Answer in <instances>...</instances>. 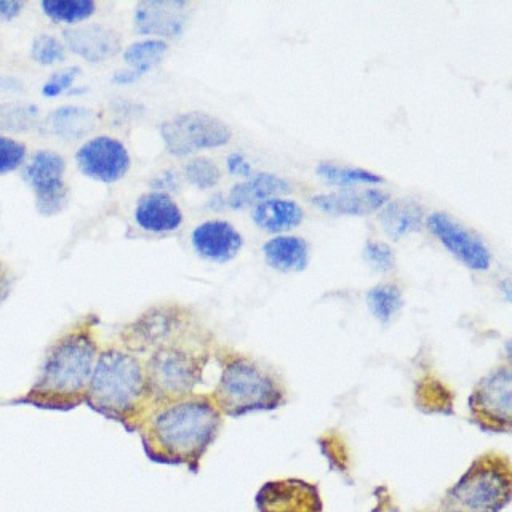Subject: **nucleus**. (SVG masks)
<instances>
[{
  "label": "nucleus",
  "instance_id": "obj_1",
  "mask_svg": "<svg viewBox=\"0 0 512 512\" xmlns=\"http://www.w3.org/2000/svg\"><path fill=\"white\" fill-rule=\"evenodd\" d=\"M223 421L210 394L202 392L157 405L138 431L144 455L152 463L199 472Z\"/></svg>",
  "mask_w": 512,
  "mask_h": 512
},
{
  "label": "nucleus",
  "instance_id": "obj_2",
  "mask_svg": "<svg viewBox=\"0 0 512 512\" xmlns=\"http://www.w3.org/2000/svg\"><path fill=\"white\" fill-rule=\"evenodd\" d=\"M96 324L95 317H84L58 336L45 351L31 388L21 396L0 400V405H23L63 413L85 405L88 384L101 349Z\"/></svg>",
  "mask_w": 512,
  "mask_h": 512
},
{
  "label": "nucleus",
  "instance_id": "obj_3",
  "mask_svg": "<svg viewBox=\"0 0 512 512\" xmlns=\"http://www.w3.org/2000/svg\"><path fill=\"white\" fill-rule=\"evenodd\" d=\"M85 405L127 432L140 431L151 413V392L143 359L120 344L100 349L88 384Z\"/></svg>",
  "mask_w": 512,
  "mask_h": 512
},
{
  "label": "nucleus",
  "instance_id": "obj_4",
  "mask_svg": "<svg viewBox=\"0 0 512 512\" xmlns=\"http://www.w3.org/2000/svg\"><path fill=\"white\" fill-rule=\"evenodd\" d=\"M208 360L207 340L194 324L149 352L143 364L154 407L194 394Z\"/></svg>",
  "mask_w": 512,
  "mask_h": 512
},
{
  "label": "nucleus",
  "instance_id": "obj_5",
  "mask_svg": "<svg viewBox=\"0 0 512 512\" xmlns=\"http://www.w3.org/2000/svg\"><path fill=\"white\" fill-rule=\"evenodd\" d=\"M210 397L221 415L231 418L276 410L288 399L287 389L276 373L244 356L224 360L220 380Z\"/></svg>",
  "mask_w": 512,
  "mask_h": 512
},
{
  "label": "nucleus",
  "instance_id": "obj_6",
  "mask_svg": "<svg viewBox=\"0 0 512 512\" xmlns=\"http://www.w3.org/2000/svg\"><path fill=\"white\" fill-rule=\"evenodd\" d=\"M512 496V464L508 456H479L440 503L442 512H500Z\"/></svg>",
  "mask_w": 512,
  "mask_h": 512
},
{
  "label": "nucleus",
  "instance_id": "obj_7",
  "mask_svg": "<svg viewBox=\"0 0 512 512\" xmlns=\"http://www.w3.org/2000/svg\"><path fill=\"white\" fill-rule=\"evenodd\" d=\"M165 149L172 156L186 157L205 149H216L231 141L232 132L218 117L205 112H184L160 125Z\"/></svg>",
  "mask_w": 512,
  "mask_h": 512
},
{
  "label": "nucleus",
  "instance_id": "obj_8",
  "mask_svg": "<svg viewBox=\"0 0 512 512\" xmlns=\"http://www.w3.org/2000/svg\"><path fill=\"white\" fill-rule=\"evenodd\" d=\"M472 421L484 431L509 432L512 428V372L508 365L484 376L469 397Z\"/></svg>",
  "mask_w": 512,
  "mask_h": 512
},
{
  "label": "nucleus",
  "instance_id": "obj_9",
  "mask_svg": "<svg viewBox=\"0 0 512 512\" xmlns=\"http://www.w3.org/2000/svg\"><path fill=\"white\" fill-rule=\"evenodd\" d=\"M191 319L176 306H156L120 330L119 344L136 356H148L160 344L172 340L191 325Z\"/></svg>",
  "mask_w": 512,
  "mask_h": 512
},
{
  "label": "nucleus",
  "instance_id": "obj_10",
  "mask_svg": "<svg viewBox=\"0 0 512 512\" xmlns=\"http://www.w3.org/2000/svg\"><path fill=\"white\" fill-rule=\"evenodd\" d=\"M66 160L55 151H37L24 167V180L36 196L37 212L42 216H55L68 205L69 188L64 181Z\"/></svg>",
  "mask_w": 512,
  "mask_h": 512
},
{
  "label": "nucleus",
  "instance_id": "obj_11",
  "mask_svg": "<svg viewBox=\"0 0 512 512\" xmlns=\"http://www.w3.org/2000/svg\"><path fill=\"white\" fill-rule=\"evenodd\" d=\"M80 172L100 183H116L130 170V154L125 144L112 136H96L76 152Z\"/></svg>",
  "mask_w": 512,
  "mask_h": 512
},
{
  "label": "nucleus",
  "instance_id": "obj_12",
  "mask_svg": "<svg viewBox=\"0 0 512 512\" xmlns=\"http://www.w3.org/2000/svg\"><path fill=\"white\" fill-rule=\"evenodd\" d=\"M428 228L448 252L453 253L472 271L484 272L492 266V253L487 245L469 229L456 223L452 216L434 213L428 218Z\"/></svg>",
  "mask_w": 512,
  "mask_h": 512
},
{
  "label": "nucleus",
  "instance_id": "obj_13",
  "mask_svg": "<svg viewBox=\"0 0 512 512\" xmlns=\"http://www.w3.org/2000/svg\"><path fill=\"white\" fill-rule=\"evenodd\" d=\"M260 512H322L324 504L317 485L301 479L272 480L255 498Z\"/></svg>",
  "mask_w": 512,
  "mask_h": 512
},
{
  "label": "nucleus",
  "instance_id": "obj_14",
  "mask_svg": "<svg viewBox=\"0 0 512 512\" xmlns=\"http://www.w3.org/2000/svg\"><path fill=\"white\" fill-rule=\"evenodd\" d=\"M188 2L148 0L136 5L133 29L141 36L176 39L183 34L188 21Z\"/></svg>",
  "mask_w": 512,
  "mask_h": 512
},
{
  "label": "nucleus",
  "instance_id": "obj_15",
  "mask_svg": "<svg viewBox=\"0 0 512 512\" xmlns=\"http://www.w3.org/2000/svg\"><path fill=\"white\" fill-rule=\"evenodd\" d=\"M64 47L88 63H103L119 55L122 37L103 24H85L63 32Z\"/></svg>",
  "mask_w": 512,
  "mask_h": 512
},
{
  "label": "nucleus",
  "instance_id": "obj_16",
  "mask_svg": "<svg viewBox=\"0 0 512 512\" xmlns=\"http://www.w3.org/2000/svg\"><path fill=\"white\" fill-rule=\"evenodd\" d=\"M191 242L197 255L213 263L232 260L244 245L239 231L228 221L221 220L199 224L192 231Z\"/></svg>",
  "mask_w": 512,
  "mask_h": 512
},
{
  "label": "nucleus",
  "instance_id": "obj_17",
  "mask_svg": "<svg viewBox=\"0 0 512 512\" xmlns=\"http://www.w3.org/2000/svg\"><path fill=\"white\" fill-rule=\"evenodd\" d=\"M312 205L330 215L367 216L378 212L389 202V194L378 189L340 191L312 197Z\"/></svg>",
  "mask_w": 512,
  "mask_h": 512
},
{
  "label": "nucleus",
  "instance_id": "obj_18",
  "mask_svg": "<svg viewBox=\"0 0 512 512\" xmlns=\"http://www.w3.org/2000/svg\"><path fill=\"white\" fill-rule=\"evenodd\" d=\"M135 221L146 232L164 234L180 228L183 212L168 194L149 192L136 204Z\"/></svg>",
  "mask_w": 512,
  "mask_h": 512
},
{
  "label": "nucleus",
  "instance_id": "obj_19",
  "mask_svg": "<svg viewBox=\"0 0 512 512\" xmlns=\"http://www.w3.org/2000/svg\"><path fill=\"white\" fill-rule=\"evenodd\" d=\"M96 114L84 106H61L40 122V127L48 135L61 140H80L96 128Z\"/></svg>",
  "mask_w": 512,
  "mask_h": 512
},
{
  "label": "nucleus",
  "instance_id": "obj_20",
  "mask_svg": "<svg viewBox=\"0 0 512 512\" xmlns=\"http://www.w3.org/2000/svg\"><path fill=\"white\" fill-rule=\"evenodd\" d=\"M292 186L284 178L272 173H258L250 180L236 184L229 192L228 204L234 210L258 205L269 199H276L280 194H288Z\"/></svg>",
  "mask_w": 512,
  "mask_h": 512
},
{
  "label": "nucleus",
  "instance_id": "obj_21",
  "mask_svg": "<svg viewBox=\"0 0 512 512\" xmlns=\"http://www.w3.org/2000/svg\"><path fill=\"white\" fill-rule=\"evenodd\" d=\"M266 263L282 272H301L308 268L309 245L296 236H279L268 240L263 247Z\"/></svg>",
  "mask_w": 512,
  "mask_h": 512
},
{
  "label": "nucleus",
  "instance_id": "obj_22",
  "mask_svg": "<svg viewBox=\"0 0 512 512\" xmlns=\"http://www.w3.org/2000/svg\"><path fill=\"white\" fill-rule=\"evenodd\" d=\"M424 212L418 202L410 199H399L388 202L381 208L380 223L391 239L418 232L423 226Z\"/></svg>",
  "mask_w": 512,
  "mask_h": 512
},
{
  "label": "nucleus",
  "instance_id": "obj_23",
  "mask_svg": "<svg viewBox=\"0 0 512 512\" xmlns=\"http://www.w3.org/2000/svg\"><path fill=\"white\" fill-rule=\"evenodd\" d=\"M303 208L285 199H269L256 205L253 210V221L258 228L264 231L277 232L298 228L303 221Z\"/></svg>",
  "mask_w": 512,
  "mask_h": 512
},
{
  "label": "nucleus",
  "instance_id": "obj_24",
  "mask_svg": "<svg viewBox=\"0 0 512 512\" xmlns=\"http://www.w3.org/2000/svg\"><path fill=\"white\" fill-rule=\"evenodd\" d=\"M168 44L165 40L146 39L133 42L125 48L124 60L130 66L128 69L138 72L140 76H144L146 72L156 68L160 61L164 60L167 55Z\"/></svg>",
  "mask_w": 512,
  "mask_h": 512
},
{
  "label": "nucleus",
  "instance_id": "obj_25",
  "mask_svg": "<svg viewBox=\"0 0 512 512\" xmlns=\"http://www.w3.org/2000/svg\"><path fill=\"white\" fill-rule=\"evenodd\" d=\"M40 8L50 20L66 24L82 23L96 12L93 0H42Z\"/></svg>",
  "mask_w": 512,
  "mask_h": 512
},
{
  "label": "nucleus",
  "instance_id": "obj_26",
  "mask_svg": "<svg viewBox=\"0 0 512 512\" xmlns=\"http://www.w3.org/2000/svg\"><path fill=\"white\" fill-rule=\"evenodd\" d=\"M40 112L34 104H0V133H24L39 127Z\"/></svg>",
  "mask_w": 512,
  "mask_h": 512
},
{
  "label": "nucleus",
  "instance_id": "obj_27",
  "mask_svg": "<svg viewBox=\"0 0 512 512\" xmlns=\"http://www.w3.org/2000/svg\"><path fill=\"white\" fill-rule=\"evenodd\" d=\"M317 175L322 176L328 184L335 186H357V184H380L383 178L376 173L368 172L365 168L346 167L333 162H320L317 165Z\"/></svg>",
  "mask_w": 512,
  "mask_h": 512
},
{
  "label": "nucleus",
  "instance_id": "obj_28",
  "mask_svg": "<svg viewBox=\"0 0 512 512\" xmlns=\"http://www.w3.org/2000/svg\"><path fill=\"white\" fill-rule=\"evenodd\" d=\"M367 303L373 316L386 324L402 308V293L396 285H378L368 292Z\"/></svg>",
  "mask_w": 512,
  "mask_h": 512
},
{
  "label": "nucleus",
  "instance_id": "obj_29",
  "mask_svg": "<svg viewBox=\"0 0 512 512\" xmlns=\"http://www.w3.org/2000/svg\"><path fill=\"white\" fill-rule=\"evenodd\" d=\"M186 180L197 189H212L220 181V168L207 157H196L184 168Z\"/></svg>",
  "mask_w": 512,
  "mask_h": 512
},
{
  "label": "nucleus",
  "instance_id": "obj_30",
  "mask_svg": "<svg viewBox=\"0 0 512 512\" xmlns=\"http://www.w3.org/2000/svg\"><path fill=\"white\" fill-rule=\"evenodd\" d=\"M31 58L40 66H53L63 63L66 58V47L61 40L50 34H40L32 40Z\"/></svg>",
  "mask_w": 512,
  "mask_h": 512
},
{
  "label": "nucleus",
  "instance_id": "obj_31",
  "mask_svg": "<svg viewBox=\"0 0 512 512\" xmlns=\"http://www.w3.org/2000/svg\"><path fill=\"white\" fill-rule=\"evenodd\" d=\"M26 157H28V149L21 141L0 135V175L18 170L24 164Z\"/></svg>",
  "mask_w": 512,
  "mask_h": 512
},
{
  "label": "nucleus",
  "instance_id": "obj_32",
  "mask_svg": "<svg viewBox=\"0 0 512 512\" xmlns=\"http://www.w3.org/2000/svg\"><path fill=\"white\" fill-rule=\"evenodd\" d=\"M79 74V66H69V68L56 71L42 87V95L47 96V98H56V96L63 95V93L71 92L72 85L76 82Z\"/></svg>",
  "mask_w": 512,
  "mask_h": 512
},
{
  "label": "nucleus",
  "instance_id": "obj_33",
  "mask_svg": "<svg viewBox=\"0 0 512 512\" xmlns=\"http://www.w3.org/2000/svg\"><path fill=\"white\" fill-rule=\"evenodd\" d=\"M364 258L373 269L380 272L394 268V252L383 242H367L364 247Z\"/></svg>",
  "mask_w": 512,
  "mask_h": 512
},
{
  "label": "nucleus",
  "instance_id": "obj_34",
  "mask_svg": "<svg viewBox=\"0 0 512 512\" xmlns=\"http://www.w3.org/2000/svg\"><path fill=\"white\" fill-rule=\"evenodd\" d=\"M24 7L26 4L20 0H0V23L15 20L16 16L21 15Z\"/></svg>",
  "mask_w": 512,
  "mask_h": 512
},
{
  "label": "nucleus",
  "instance_id": "obj_35",
  "mask_svg": "<svg viewBox=\"0 0 512 512\" xmlns=\"http://www.w3.org/2000/svg\"><path fill=\"white\" fill-rule=\"evenodd\" d=\"M228 170L232 175L248 176L252 173V165L245 159V156H242L239 152H234L228 157Z\"/></svg>",
  "mask_w": 512,
  "mask_h": 512
},
{
  "label": "nucleus",
  "instance_id": "obj_36",
  "mask_svg": "<svg viewBox=\"0 0 512 512\" xmlns=\"http://www.w3.org/2000/svg\"><path fill=\"white\" fill-rule=\"evenodd\" d=\"M152 186L157 189L156 192H164V194L176 191L178 189V176L172 170H168V172L162 173L159 178L152 181Z\"/></svg>",
  "mask_w": 512,
  "mask_h": 512
},
{
  "label": "nucleus",
  "instance_id": "obj_37",
  "mask_svg": "<svg viewBox=\"0 0 512 512\" xmlns=\"http://www.w3.org/2000/svg\"><path fill=\"white\" fill-rule=\"evenodd\" d=\"M13 277L10 274V269L0 261V304L7 298L8 293L12 290Z\"/></svg>",
  "mask_w": 512,
  "mask_h": 512
},
{
  "label": "nucleus",
  "instance_id": "obj_38",
  "mask_svg": "<svg viewBox=\"0 0 512 512\" xmlns=\"http://www.w3.org/2000/svg\"><path fill=\"white\" fill-rule=\"evenodd\" d=\"M23 82L12 76H0V92H21Z\"/></svg>",
  "mask_w": 512,
  "mask_h": 512
},
{
  "label": "nucleus",
  "instance_id": "obj_39",
  "mask_svg": "<svg viewBox=\"0 0 512 512\" xmlns=\"http://www.w3.org/2000/svg\"><path fill=\"white\" fill-rule=\"evenodd\" d=\"M138 72L132 71V69H125V71H119L112 76V82L117 85L133 84L135 80L140 79Z\"/></svg>",
  "mask_w": 512,
  "mask_h": 512
}]
</instances>
